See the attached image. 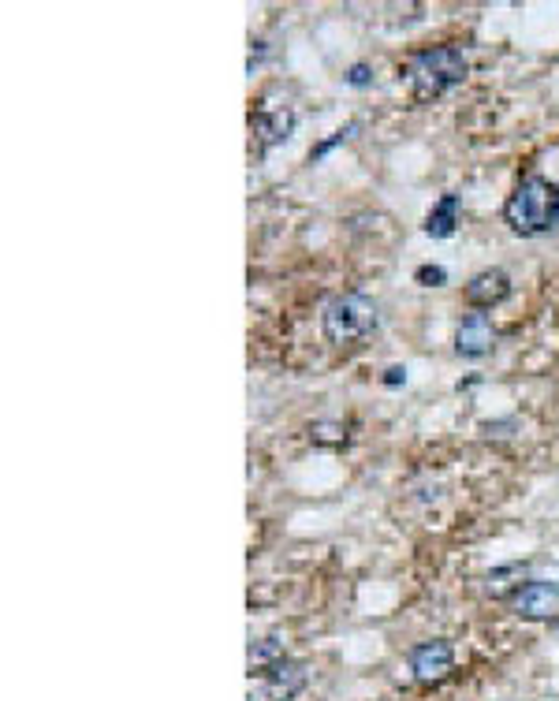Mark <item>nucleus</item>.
<instances>
[{"label":"nucleus","instance_id":"obj_5","mask_svg":"<svg viewBox=\"0 0 559 701\" xmlns=\"http://www.w3.org/2000/svg\"><path fill=\"white\" fill-rule=\"evenodd\" d=\"M295 124H299L295 109L258 101V109L250 112V131H254V142H258V157H265L273 146H280V142L295 135Z\"/></svg>","mask_w":559,"mask_h":701},{"label":"nucleus","instance_id":"obj_16","mask_svg":"<svg viewBox=\"0 0 559 701\" xmlns=\"http://www.w3.org/2000/svg\"><path fill=\"white\" fill-rule=\"evenodd\" d=\"M343 83L355 86V90H366V86H373V68L369 64H351L347 75H343Z\"/></svg>","mask_w":559,"mask_h":701},{"label":"nucleus","instance_id":"obj_18","mask_svg":"<svg viewBox=\"0 0 559 701\" xmlns=\"http://www.w3.org/2000/svg\"><path fill=\"white\" fill-rule=\"evenodd\" d=\"M500 429H519V422H515V418H507V422H485V433H489V437H504Z\"/></svg>","mask_w":559,"mask_h":701},{"label":"nucleus","instance_id":"obj_11","mask_svg":"<svg viewBox=\"0 0 559 701\" xmlns=\"http://www.w3.org/2000/svg\"><path fill=\"white\" fill-rule=\"evenodd\" d=\"M459 209H463V198L459 194H440V202L429 209V217H425V235H433V239H451L455 228H459Z\"/></svg>","mask_w":559,"mask_h":701},{"label":"nucleus","instance_id":"obj_12","mask_svg":"<svg viewBox=\"0 0 559 701\" xmlns=\"http://www.w3.org/2000/svg\"><path fill=\"white\" fill-rule=\"evenodd\" d=\"M310 440L317 448H343V444H351V422L317 418V422H310Z\"/></svg>","mask_w":559,"mask_h":701},{"label":"nucleus","instance_id":"obj_13","mask_svg":"<svg viewBox=\"0 0 559 701\" xmlns=\"http://www.w3.org/2000/svg\"><path fill=\"white\" fill-rule=\"evenodd\" d=\"M276 660H284V642H280V634H265L258 646H250V664H258V668H269Z\"/></svg>","mask_w":559,"mask_h":701},{"label":"nucleus","instance_id":"obj_14","mask_svg":"<svg viewBox=\"0 0 559 701\" xmlns=\"http://www.w3.org/2000/svg\"><path fill=\"white\" fill-rule=\"evenodd\" d=\"M358 127H362V124H358V120H351V124H347V127H340V131H332V135H328L325 142H317L314 150H310V165H317V161H325L328 153L336 150V146H343V142H347V138L355 135Z\"/></svg>","mask_w":559,"mask_h":701},{"label":"nucleus","instance_id":"obj_10","mask_svg":"<svg viewBox=\"0 0 559 701\" xmlns=\"http://www.w3.org/2000/svg\"><path fill=\"white\" fill-rule=\"evenodd\" d=\"M530 582V564L515 560V564H500L481 575V593L492 601H515V593Z\"/></svg>","mask_w":559,"mask_h":701},{"label":"nucleus","instance_id":"obj_1","mask_svg":"<svg viewBox=\"0 0 559 701\" xmlns=\"http://www.w3.org/2000/svg\"><path fill=\"white\" fill-rule=\"evenodd\" d=\"M504 224L522 239L545 235L559 228V183L541 172H530L515 183V191L504 202Z\"/></svg>","mask_w":559,"mask_h":701},{"label":"nucleus","instance_id":"obj_2","mask_svg":"<svg viewBox=\"0 0 559 701\" xmlns=\"http://www.w3.org/2000/svg\"><path fill=\"white\" fill-rule=\"evenodd\" d=\"M403 75H407L414 101H437V97H444L459 83H466L470 60H466L459 45H433V49H422V53L410 56Z\"/></svg>","mask_w":559,"mask_h":701},{"label":"nucleus","instance_id":"obj_15","mask_svg":"<svg viewBox=\"0 0 559 701\" xmlns=\"http://www.w3.org/2000/svg\"><path fill=\"white\" fill-rule=\"evenodd\" d=\"M414 280H418L422 288H444V284H448V269H444V265H418V269H414Z\"/></svg>","mask_w":559,"mask_h":701},{"label":"nucleus","instance_id":"obj_7","mask_svg":"<svg viewBox=\"0 0 559 701\" xmlns=\"http://www.w3.org/2000/svg\"><path fill=\"white\" fill-rule=\"evenodd\" d=\"M463 299L470 310H492V306H500L511 299V276H507V269H500V265H492V269H481V273H474L470 280H466V288H463Z\"/></svg>","mask_w":559,"mask_h":701},{"label":"nucleus","instance_id":"obj_9","mask_svg":"<svg viewBox=\"0 0 559 701\" xmlns=\"http://www.w3.org/2000/svg\"><path fill=\"white\" fill-rule=\"evenodd\" d=\"M261 675H265L269 698L287 701V698H295V694L310 683V664H306V660H295V657H284V660H276V664H269Z\"/></svg>","mask_w":559,"mask_h":701},{"label":"nucleus","instance_id":"obj_4","mask_svg":"<svg viewBox=\"0 0 559 701\" xmlns=\"http://www.w3.org/2000/svg\"><path fill=\"white\" fill-rule=\"evenodd\" d=\"M407 664H410V672H414V683L440 687V683L451 679V672H455V646H451L448 638L418 642V646L407 649Z\"/></svg>","mask_w":559,"mask_h":701},{"label":"nucleus","instance_id":"obj_8","mask_svg":"<svg viewBox=\"0 0 559 701\" xmlns=\"http://www.w3.org/2000/svg\"><path fill=\"white\" fill-rule=\"evenodd\" d=\"M492 347H496V329H492L489 314H481V310L466 314L455 332V355L466 362H478V358L492 355Z\"/></svg>","mask_w":559,"mask_h":701},{"label":"nucleus","instance_id":"obj_17","mask_svg":"<svg viewBox=\"0 0 559 701\" xmlns=\"http://www.w3.org/2000/svg\"><path fill=\"white\" fill-rule=\"evenodd\" d=\"M388 388H399V385H407V366H388L381 377Z\"/></svg>","mask_w":559,"mask_h":701},{"label":"nucleus","instance_id":"obj_3","mask_svg":"<svg viewBox=\"0 0 559 701\" xmlns=\"http://www.w3.org/2000/svg\"><path fill=\"white\" fill-rule=\"evenodd\" d=\"M377 329H381V310L362 291H343L336 299H328L321 310V332H325L328 344L336 347L362 344Z\"/></svg>","mask_w":559,"mask_h":701},{"label":"nucleus","instance_id":"obj_19","mask_svg":"<svg viewBox=\"0 0 559 701\" xmlns=\"http://www.w3.org/2000/svg\"><path fill=\"white\" fill-rule=\"evenodd\" d=\"M552 634H556V642H559V619H556V623H552Z\"/></svg>","mask_w":559,"mask_h":701},{"label":"nucleus","instance_id":"obj_6","mask_svg":"<svg viewBox=\"0 0 559 701\" xmlns=\"http://www.w3.org/2000/svg\"><path fill=\"white\" fill-rule=\"evenodd\" d=\"M515 616L526 623H556L559 619V582L552 578H530L519 593H515Z\"/></svg>","mask_w":559,"mask_h":701}]
</instances>
